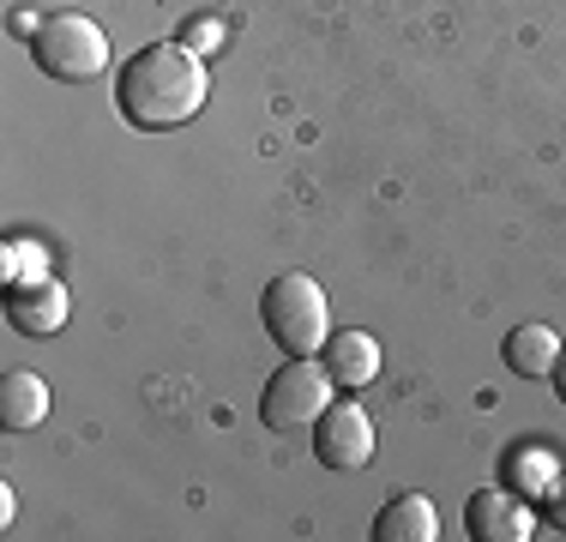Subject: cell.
Wrapping results in <instances>:
<instances>
[{"instance_id": "6da1fadb", "label": "cell", "mask_w": 566, "mask_h": 542, "mask_svg": "<svg viewBox=\"0 0 566 542\" xmlns=\"http://www.w3.org/2000/svg\"><path fill=\"white\" fill-rule=\"evenodd\" d=\"M206 54H193L181 37L133 49V61L115 73V108L139 133H169L206 108Z\"/></svg>"}, {"instance_id": "5b68a950", "label": "cell", "mask_w": 566, "mask_h": 542, "mask_svg": "<svg viewBox=\"0 0 566 542\" xmlns=\"http://www.w3.org/2000/svg\"><path fill=\"white\" fill-rule=\"evenodd\" d=\"M374 440H380V434H374V416L361 410V404H332L326 416H319L314 423V458L326 470H361L374 458Z\"/></svg>"}, {"instance_id": "7c38bea8", "label": "cell", "mask_w": 566, "mask_h": 542, "mask_svg": "<svg viewBox=\"0 0 566 542\" xmlns=\"http://www.w3.org/2000/svg\"><path fill=\"white\" fill-rule=\"evenodd\" d=\"M506 482L518 488L524 500H548L560 482V458L548 446H512L506 452Z\"/></svg>"}, {"instance_id": "52a82bcc", "label": "cell", "mask_w": 566, "mask_h": 542, "mask_svg": "<svg viewBox=\"0 0 566 542\" xmlns=\"http://www.w3.org/2000/svg\"><path fill=\"white\" fill-rule=\"evenodd\" d=\"M66 314H73V295H66L55 278L7 290V320H12V332H24V337H55L66 325Z\"/></svg>"}, {"instance_id": "9c48e42d", "label": "cell", "mask_w": 566, "mask_h": 542, "mask_svg": "<svg viewBox=\"0 0 566 542\" xmlns=\"http://www.w3.org/2000/svg\"><path fill=\"white\" fill-rule=\"evenodd\" d=\"M434 536H440V512L428 494H398L374 519V542H434Z\"/></svg>"}, {"instance_id": "30bf717a", "label": "cell", "mask_w": 566, "mask_h": 542, "mask_svg": "<svg viewBox=\"0 0 566 542\" xmlns=\"http://www.w3.org/2000/svg\"><path fill=\"white\" fill-rule=\"evenodd\" d=\"M43 416H49V379L12 368L7 379H0V428H7V434H31Z\"/></svg>"}, {"instance_id": "4fadbf2b", "label": "cell", "mask_w": 566, "mask_h": 542, "mask_svg": "<svg viewBox=\"0 0 566 542\" xmlns=\"http://www.w3.org/2000/svg\"><path fill=\"white\" fill-rule=\"evenodd\" d=\"M49 278V253L36 248L31 236H12L7 253H0V283L7 290H24V283H43Z\"/></svg>"}, {"instance_id": "8992f818", "label": "cell", "mask_w": 566, "mask_h": 542, "mask_svg": "<svg viewBox=\"0 0 566 542\" xmlns=\"http://www.w3.org/2000/svg\"><path fill=\"white\" fill-rule=\"evenodd\" d=\"M464 524L476 542H531L536 536V500H524L518 488H482V494H470Z\"/></svg>"}, {"instance_id": "7a4b0ae2", "label": "cell", "mask_w": 566, "mask_h": 542, "mask_svg": "<svg viewBox=\"0 0 566 542\" xmlns=\"http://www.w3.org/2000/svg\"><path fill=\"white\" fill-rule=\"evenodd\" d=\"M260 320H265V332H272V344L283 356H319L326 337H332V302L307 271H283V278L265 283Z\"/></svg>"}, {"instance_id": "5bb4252c", "label": "cell", "mask_w": 566, "mask_h": 542, "mask_svg": "<svg viewBox=\"0 0 566 542\" xmlns=\"http://www.w3.org/2000/svg\"><path fill=\"white\" fill-rule=\"evenodd\" d=\"M181 43L193 49V54H211V49L223 43V24H218V19H193V24L181 31Z\"/></svg>"}, {"instance_id": "277c9868", "label": "cell", "mask_w": 566, "mask_h": 542, "mask_svg": "<svg viewBox=\"0 0 566 542\" xmlns=\"http://www.w3.org/2000/svg\"><path fill=\"white\" fill-rule=\"evenodd\" d=\"M332 374H326V362H314V356H290L283 368L265 379V392H260V423L272 428V434H295V428H314L319 416L332 410Z\"/></svg>"}, {"instance_id": "8fae6325", "label": "cell", "mask_w": 566, "mask_h": 542, "mask_svg": "<svg viewBox=\"0 0 566 542\" xmlns=\"http://www.w3.org/2000/svg\"><path fill=\"white\" fill-rule=\"evenodd\" d=\"M501 356H506V368H512V374H524V379H548V374H555V362H560V337L548 332V325H518V332H506Z\"/></svg>"}, {"instance_id": "9a60e30c", "label": "cell", "mask_w": 566, "mask_h": 542, "mask_svg": "<svg viewBox=\"0 0 566 542\" xmlns=\"http://www.w3.org/2000/svg\"><path fill=\"white\" fill-rule=\"evenodd\" d=\"M548 507V524H555V531H566V470H560V482H555V494L543 500Z\"/></svg>"}, {"instance_id": "ba28073f", "label": "cell", "mask_w": 566, "mask_h": 542, "mask_svg": "<svg viewBox=\"0 0 566 542\" xmlns=\"http://www.w3.org/2000/svg\"><path fill=\"white\" fill-rule=\"evenodd\" d=\"M319 362H326V374L338 392H361L380 374V344H374V332H332L326 350H319Z\"/></svg>"}, {"instance_id": "3957f363", "label": "cell", "mask_w": 566, "mask_h": 542, "mask_svg": "<svg viewBox=\"0 0 566 542\" xmlns=\"http://www.w3.org/2000/svg\"><path fill=\"white\" fill-rule=\"evenodd\" d=\"M31 54L49 79H61V85H91V79L109 66V37H103V24L85 19V12H55V19H43V31L31 37Z\"/></svg>"}, {"instance_id": "2e32d148", "label": "cell", "mask_w": 566, "mask_h": 542, "mask_svg": "<svg viewBox=\"0 0 566 542\" xmlns=\"http://www.w3.org/2000/svg\"><path fill=\"white\" fill-rule=\"evenodd\" d=\"M548 379H555V398L566 404V350H560V362H555V374H548Z\"/></svg>"}]
</instances>
